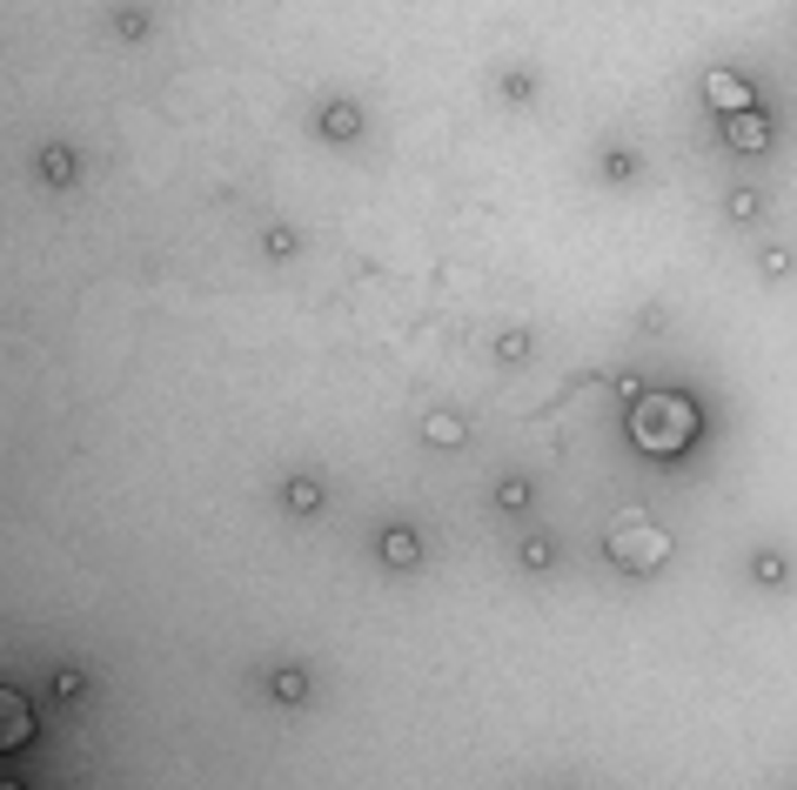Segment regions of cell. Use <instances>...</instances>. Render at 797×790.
Segmentation results:
<instances>
[{
    "label": "cell",
    "mask_w": 797,
    "mask_h": 790,
    "mask_svg": "<svg viewBox=\"0 0 797 790\" xmlns=\"http://www.w3.org/2000/svg\"><path fill=\"white\" fill-rule=\"evenodd\" d=\"M376 557H382L389 570H416V563H422V536H416L409 523H395V530L376 536Z\"/></svg>",
    "instance_id": "4"
},
{
    "label": "cell",
    "mask_w": 797,
    "mask_h": 790,
    "mask_svg": "<svg viewBox=\"0 0 797 790\" xmlns=\"http://www.w3.org/2000/svg\"><path fill=\"white\" fill-rule=\"evenodd\" d=\"M771 135H777V128H771V114H764V107L724 114V141H731L737 154H764V148H771Z\"/></svg>",
    "instance_id": "3"
},
{
    "label": "cell",
    "mask_w": 797,
    "mask_h": 790,
    "mask_svg": "<svg viewBox=\"0 0 797 790\" xmlns=\"http://www.w3.org/2000/svg\"><path fill=\"white\" fill-rule=\"evenodd\" d=\"M724 215L731 221H757V215H764V194H757V188H731L724 194Z\"/></svg>",
    "instance_id": "16"
},
{
    "label": "cell",
    "mask_w": 797,
    "mask_h": 790,
    "mask_svg": "<svg viewBox=\"0 0 797 790\" xmlns=\"http://www.w3.org/2000/svg\"><path fill=\"white\" fill-rule=\"evenodd\" d=\"M54 697H61V703H81V697H88V670L61 663V670H54Z\"/></svg>",
    "instance_id": "17"
},
{
    "label": "cell",
    "mask_w": 797,
    "mask_h": 790,
    "mask_svg": "<svg viewBox=\"0 0 797 790\" xmlns=\"http://www.w3.org/2000/svg\"><path fill=\"white\" fill-rule=\"evenodd\" d=\"M268 697H275V703H289V710H295V703H308V670H302V663L268 670Z\"/></svg>",
    "instance_id": "9"
},
{
    "label": "cell",
    "mask_w": 797,
    "mask_h": 790,
    "mask_svg": "<svg viewBox=\"0 0 797 790\" xmlns=\"http://www.w3.org/2000/svg\"><path fill=\"white\" fill-rule=\"evenodd\" d=\"M34 168H41V181H48V188H74V181H81V154H74L67 141H48Z\"/></svg>",
    "instance_id": "5"
},
{
    "label": "cell",
    "mask_w": 797,
    "mask_h": 790,
    "mask_svg": "<svg viewBox=\"0 0 797 790\" xmlns=\"http://www.w3.org/2000/svg\"><path fill=\"white\" fill-rule=\"evenodd\" d=\"M148 27H154L148 8H122V14H114V34H122V41H148Z\"/></svg>",
    "instance_id": "18"
},
{
    "label": "cell",
    "mask_w": 797,
    "mask_h": 790,
    "mask_svg": "<svg viewBox=\"0 0 797 790\" xmlns=\"http://www.w3.org/2000/svg\"><path fill=\"white\" fill-rule=\"evenodd\" d=\"M704 101H717V114H744V107H764V101H757V88L744 81V74H731V67H710V74H704Z\"/></svg>",
    "instance_id": "2"
},
{
    "label": "cell",
    "mask_w": 797,
    "mask_h": 790,
    "mask_svg": "<svg viewBox=\"0 0 797 790\" xmlns=\"http://www.w3.org/2000/svg\"><path fill=\"white\" fill-rule=\"evenodd\" d=\"M516 563H523L530 576H543V570L564 563V549H556V536H523V543H516Z\"/></svg>",
    "instance_id": "11"
},
{
    "label": "cell",
    "mask_w": 797,
    "mask_h": 790,
    "mask_svg": "<svg viewBox=\"0 0 797 790\" xmlns=\"http://www.w3.org/2000/svg\"><path fill=\"white\" fill-rule=\"evenodd\" d=\"M322 502H329L322 476H289V489H282V509H289V517H315Z\"/></svg>",
    "instance_id": "8"
},
{
    "label": "cell",
    "mask_w": 797,
    "mask_h": 790,
    "mask_svg": "<svg viewBox=\"0 0 797 790\" xmlns=\"http://www.w3.org/2000/svg\"><path fill=\"white\" fill-rule=\"evenodd\" d=\"M670 536L644 517V509H623L617 517V530H610V557L623 563V570H657V563H670Z\"/></svg>",
    "instance_id": "1"
},
{
    "label": "cell",
    "mask_w": 797,
    "mask_h": 790,
    "mask_svg": "<svg viewBox=\"0 0 797 790\" xmlns=\"http://www.w3.org/2000/svg\"><path fill=\"white\" fill-rule=\"evenodd\" d=\"M422 443H429V449H463V443H469V422H463L456 409H435V416L422 422Z\"/></svg>",
    "instance_id": "7"
},
{
    "label": "cell",
    "mask_w": 797,
    "mask_h": 790,
    "mask_svg": "<svg viewBox=\"0 0 797 790\" xmlns=\"http://www.w3.org/2000/svg\"><path fill=\"white\" fill-rule=\"evenodd\" d=\"M530 348H536L530 329H503V335H496V362H530Z\"/></svg>",
    "instance_id": "15"
},
{
    "label": "cell",
    "mask_w": 797,
    "mask_h": 790,
    "mask_svg": "<svg viewBox=\"0 0 797 790\" xmlns=\"http://www.w3.org/2000/svg\"><path fill=\"white\" fill-rule=\"evenodd\" d=\"M496 94H503V107H530L536 101V67H509L496 81Z\"/></svg>",
    "instance_id": "12"
},
{
    "label": "cell",
    "mask_w": 797,
    "mask_h": 790,
    "mask_svg": "<svg viewBox=\"0 0 797 790\" xmlns=\"http://www.w3.org/2000/svg\"><path fill=\"white\" fill-rule=\"evenodd\" d=\"M604 181H636V154H604Z\"/></svg>",
    "instance_id": "19"
},
{
    "label": "cell",
    "mask_w": 797,
    "mask_h": 790,
    "mask_svg": "<svg viewBox=\"0 0 797 790\" xmlns=\"http://www.w3.org/2000/svg\"><path fill=\"white\" fill-rule=\"evenodd\" d=\"M262 249H268L275 262H289V255H295V228H268V234H262Z\"/></svg>",
    "instance_id": "20"
},
{
    "label": "cell",
    "mask_w": 797,
    "mask_h": 790,
    "mask_svg": "<svg viewBox=\"0 0 797 790\" xmlns=\"http://www.w3.org/2000/svg\"><path fill=\"white\" fill-rule=\"evenodd\" d=\"M757 262H764V275H771V282H784V275H790V249H764Z\"/></svg>",
    "instance_id": "21"
},
{
    "label": "cell",
    "mask_w": 797,
    "mask_h": 790,
    "mask_svg": "<svg viewBox=\"0 0 797 790\" xmlns=\"http://www.w3.org/2000/svg\"><path fill=\"white\" fill-rule=\"evenodd\" d=\"M530 502H536V489H530L523 476H503V483H496V509H503V517H523Z\"/></svg>",
    "instance_id": "14"
},
{
    "label": "cell",
    "mask_w": 797,
    "mask_h": 790,
    "mask_svg": "<svg viewBox=\"0 0 797 790\" xmlns=\"http://www.w3.org/2000/svg\"><path fill=\"white\" fill-rule=\"evenodd\" d=\"M750 583L757 589H790V557H784V549H757V557H750Z\"/></svg>",
    "instance_id": "10"
},
{
    "label": "cell",
    "mask_w": 797,
    "mask_h": 790,
    "mask_svg": "<svg viewBox=\"0 0 797 790\" xmlns=\"http://www.w3.org/2000/svg\"><path fill=\"white\" fill-rule=\"evenodd\" d=\"M0 737H8V750L34 743V710H27L21 697H8V724H0Z\"/></svg>",
    "instance_id": "13"
},
{
    "label": "cell",
    "mask_w": 797,
    "mask_h": 790,
    "mask_svg": "<svg viewBox=\"0 0 797 790\" xmlns=\"http://www.w3.org/2000/svg\"><path fill=\"white\" fill-rule=\"evenodd\" d=\"M315 135H322V141H355V135H363V107H355V101H329L322 114H315Z\"/></svg>",
    "instance_id": "6"
}]
</instances>
